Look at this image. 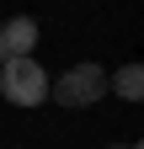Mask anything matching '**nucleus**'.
I'll list each match as a JSON object with an SVG mask.
<instances>
[{"label":"nucleus","instance_id":"obj_1","mask_svg":"<svg viewBox=\"0 0 144 149\" xmlns=\"http://www.w3.org/2000/svg\"><path fill=\"white\" fill-rule=\"evenodd\" d=\"M48 96L69 107V112H80V107H96L107 96V69L101 64H69L59 80H48Z\"/></svg>","mask_w":144,"mask_h":149},{"label":"nucleus","instance_id":"obj_2","mask_svg":"<svg viewBox=\"0 0 144 149\" xmlns=\"http://www.w3.org/2000/svg\"><path fill=\"white\" fill-rule=\"evenodd\" d=\"M0 96L11 107H43L48 101V69L38 59H6L0 64Z\"/></svg>","mask_w":144,"mask_h":149},{"label":"nucleus","instance_id":"obj_3","mask_svg":"<svg viewBox=\"0 0 144 149\" xmlns=\"http://www.w3.org/2000/svg\"><path fill=\"white\" fill-rule=\"evenodd\" d=\"M38 48V22L32 16H6L0 22V64L6 59H32Z\"/></svg>","mask_w":144,"mask_h":149},{"label":"nucleus","instance_id":"obj_4","mask_svg":"<svg viewBox=\"0 0 144 149\" xmlns=\"http://www.w3.org/2000/svg\"><path fill=\"white\" fill-rule=\"evenodd\" d=\"M107 91H117L123 101H139L144 96V69L139 64H123L117 74H107Z\"/></svg>","mask_w":144,"mask_h":149},{"label":"nucleus","instance_id":"obj_5","mask_svg":"<svg viewBox=\"0 0 144 149\" xmlns=\"http://www.w3.org/2000/svg\"><path fill=\"white\" fill-rule=\"evenodd\" d=\"M112 149H144V144H112Z\"/></svg>","mask_w":144,"mask_h":149}]
</instances>
